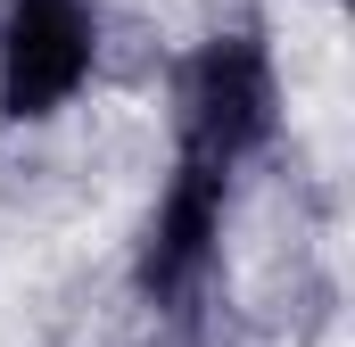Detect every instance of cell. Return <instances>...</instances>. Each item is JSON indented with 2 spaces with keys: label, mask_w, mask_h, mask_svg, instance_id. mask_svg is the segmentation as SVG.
I'll use <instances>...</instances> for the list:
<instances>
[{
  "label": "cell",
  "mask_w": 355,
  "mask_h": 347,
  "mask_svg": "<svg viewBox=\"0 0 355 347\" xmlns=\"http://www.w3.org/2000/svg\"><path fill=\"white\" fill-rule=\"evenodd\" d=\"M174 124H182V158L198 166H232L272 133V67L248 33L207 42L174 83Z\"/></svg>",
  "instance_id": "1"
},
{
  "label": "cell",
  "mask_w": 355,
  "mask_h": 347,
  "mask_svg": "<svg viewBox=\"0 0 355 347\" xmlns=\"http://www.w3.org/2000/svg\"><path fill=\"white\" fill-rule=\"evenodd\" d=\"M91 75V17L83 0H8L0 8V108L50 116Z\"/></svg>",
  "instance_id": "2"
},
{
  "label": "cell",
  "mask_w": 355,
  "mask_h": 347,
  "mask_svg": "<svg viewBox=\"0 0 355 347\" xmlns=\"http://www.w3.org/2000/svg\"><path fill=\"white\" fill-rule=\"evenodd\" d=\"M215 232H223V166L182 158L174 190H166V207L149 223V248H141V289L149 298H182L207 273V257H215Z\"/></svg>",
  "instance_id": "3"
}]
</instances>
